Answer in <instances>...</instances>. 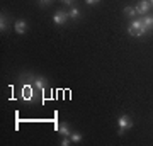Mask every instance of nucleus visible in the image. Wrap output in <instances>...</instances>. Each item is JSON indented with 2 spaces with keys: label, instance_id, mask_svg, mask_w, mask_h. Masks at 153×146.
<instances>
[{
  "label": "nucleus",
  "instance_id": "nucleus-14",
  "mask_svg": "<svg viewBox=\"0 0 153 146\" xmlns=\"http://www.w3.org/2000/svg\"><path fill=\"white\" fill-rule=\"evenodd\" d=\"M99 2H100V0H85V4H88V5H95Z\"/></svg>",
  "mask_w": 153,
  "mask_h": 146
},
{
  "label": "nucleus",
  "instance_id": "nucleus-9",
  "mask_svg": "<svg viewBox=\"0 0 153 146\" xmlns=\"http://www.w3.org/2000/svg\"><path fill=\"white\" fill-rule=\"evenodd\" d=\"M124 14L128 17H134L138 14V10H136V7H126L124 9Z\"/></svg>",
  "mask_w": 153,
  "mask_h": 146
},
{
  "label": "nucleus",
  "instance_id": "nucleus-8",
  "mask_svg": "<svg viewBox=\"0 0 153 146\" xmlns=\"http://www.w3.org/2000/svg\"><path fill=\"white\" fill-rule=\"evenodd\" d=\"M141 22H143V26L146 27V31H148V29H153V17L145 16V17L141 19Z\"/></svg>",
  "mask_w": 153,
  "mask_h": 146
},
{
  "label": "nucleus",
  "instance_id": "nucleus-13",
  "mask_svg": "<svg viewBox=\"0 0 153 146\" xmlns=\"http://www.w3.org/2000/svg\"><path fill=\"white\" fill-rule=\"evenodd\" d=\"M70 138H68V136H65V139H63V141H61V145H63V146H68V145H70Z\"/></svg>",
  "mask_w": 153,
  "mask_h": 146
},
{
  "label": "nucleus",
  "instance_id": "nucleus-17",
  "mask_svg": "<svg viewBox=\"0 0 153 146\" xmlns=\"http://www.w3.org/2000/svg\"><path fill=\"white\" fill-rule=\"evenodd\" d=\"M51 0H41V4H49Z\"/></svg>",
  "mask_w": 153,
  "mask_h": 146
},
{
  "label": "nucleus",
  "instance_id": "nucleus-16",
  "mask_svg": "<svg viewBox=\"0 0 153 146\" xmlns=\"http://www.w3.org/2000/svg\"><path fill=\"white\" fill-rule=\"evenodd\" d=\"M63 4H66V5H71V4H73V0H63Z\"/></svg>",
  "mask_w": 153,
  "mask_h": 146
},
{
  "label": "nucleus",
  "instance_id": "nucleus-11",
  "mask_svg": "<svg viewBox=\"0 0 153 146\" xmlns=\"http://www.w3.org/2000/svg\"><path fill=\"white\" fill-rule=\"evenodd\" d=\"M70 139L73 141V143H78V141H82V134H80V133H73V134L70 136Z\"/></svg>",
  "mask_w": 153,
  "mask_h": 146
},
{
  "label": "nucleus",
  "instance_id": "nucleus-2",
  "mask_svg": "<svg viewBox=\"0 0 153 146\" xmlns=\"http://www.w3.org/2000/svg\"><path fill=\"white\" fill-rule=\"evenodd\" d=\"M150 7H152V2H150V0H140L136 10H138V14H148Z\"/></svg>",
  "mask_w": 153,
  "mask_h": 146
},
{
  "label": "nucleus",
  "instance_id": "nucleus-3",
  "mask_svg": "<svg viewBox=\"0 0 153 146\" xmlns=\"http://www.w3.org/2000/svg\"><path fill=\"white\" fill-rule=\"evenodd\" d=\"M66 19H68V14H66V12H56L55 16H53V22H55V24H58V26L65 24Z\"/></svg>",
  "mask_w": 153,
  "mask_h": 146
},
{
  "label": "nucleus",
  "instance_id": "nucleus-7",
  "mask_svg": "<svg viewBox=\"0 0 153 146\" xmlns=\"http://www.w3.org/2000/svg\"><path fill=\"white\" fill-rule=\"evenodd\" d=\"M34 87L39 88V90H44V87H46V80L41 78V76H36V78H34Z\"/></svg>",
  "mask_w": 153,
  "mask_h": 146
},
{
  "label": "nucleus",
  "instance_id": "nucleus-10",
  "mask_svg": "<svg viewBox=\"0 0 153 146\" xmlns=\"http://www.w3.org/2000/svg\"><path fill=\"white\" fill-rule=\"evenodd\" d=\"M78 16H80V10L78 9H71L68 12V17H71V19H78Z\"/></svg>",
  "mask_w": 153,
  "mask_h": 146
},
{
  "label": "nucleus",
  "instance_id": "nucleus-18",
  "mask_svg": "<svg viewBox=\"0 0 153 146\" xmlns=\"http://www.w3.org/2000/svg\"><path fill=\"white\" fill-rule=\"evenodd\" d=\"M152 5H153V0H152Z\"/></svg>",
  "mask_w": 153,
  "mask_h": 146
},
{
  "label": "nucleus",
  "instance_id": "nucleus-6",
  "mask_svg": "<svg viewBox=\"0 0 153 146\" xmlns=\"http://www.w3.org/2000/svg\"><path fill=\"white\" fill-rule=\"evenodd\" d=\"M55 127H56V131H58L60 134H63V136H68V138L71 136V133H70V129L66 127V124H56Z\"/></svg>",
  "mask_w": 153,
  "mask_h": 146
},
{
  "label": "nucleus",
  "instance_id": "nucleus-1",
  "mask_svg": "<svg viewBox=\"0 0 153 146\" xmlns=\"http://www.w3.org/2000/svg\"><path fill=\"white\" fill-rule=\"evenodd\" d=\"M128 31H129V34H131V36H140V38H141L143 34L146 33V27L143 26L141 21H133Z\"/></svg>",
  "mask_w": 153,
  "mask_h": 146
},
{
  "label": "nucleus",
  "instance_id": "nucleus-12",
  "mask_svg": "<svg viewBox=\"0 0 153 146\" xmlns=\"http://www.w3.org/2000/svg\"><path fill=\"white\" fill-rule=\"evenodd\" d=\"M0 29H2V31H5L7 29V19L4 16L0 17Z\"/></svg>",
  "mask_w": 153,
  "mask_h": 146
},
{
  "label": "nucleus",
  "instance_id": "nucleus-15",
  "mask_svg": "<svg viewBox=\"0 0 153 146\" xmlns=\"http://www.w3.org/2000/svg\"><path fill=\"white\" fill-rule=\"evenodd\" d=\"M124 131H126V129H123V127H119V129H117V134H119V136H124Z\"/></svg>",
  "mask_w": 153,
  "mask_h": 146
},
{
  "label": "nucleus",
  "instance_id": "nucleus-5",
  "mask_svg": "<svg viewBox=\"0 0 153 146\" xmlns=\"http://www.w3.org/2000/svg\"><path fill=\"white\" fill-rule=\"evenodd\" d=\"M27 31V24H26V21H19L16 24V33L17 34H24Z\"/></svg>",
  "mask_w": 153,
  "mask_h": 146
},
{
  "label": "nucleus",
  "instance_id": "nucleus-4",
  "mask_svg": "<svg viewBox=\"0 0 153 146\" xmlns=\"http://www.w3.org/2000/svg\"><path fill=\"white\" fill-rule=\"evenodd\" d=\"M117 124H119V127H123V129L133 127V122H131V119H129L128 116H121L119 119H117Z\"/></svg>",
  "mask_w": 153,
  "mask_h": 146
}]
</instances>
